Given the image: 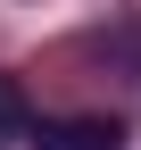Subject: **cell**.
<instances>
[{
  "label": "cell",
  "mask_w": 141,
  "mask_h": 150,
  "mask_svg": "<svg viewBox=\"0 0 141 150\" xmlns=\"http://www.w3.org/2000/svg\"><path fill=\"white\" fill-rule=\"evenodd\" d=\"M33 150H125L116 117H50V125H25Z\"/></svg>",
  "instance_id": "6da1fadb"
},
{
  "label": "cell",
  "mask_w": 141,
  "mask_h": 150,
  "mask_svg": "<svg viewBox=\"0 0 141 150\" xmlns=\"http://www.w3.org/2000/svg\"><path fill=\"white\" fill-rule=\"evenodd\" d=\"M17 134H25V92L0 75V142H17Z\"/></svg>",
  "instance_id": "7a4b0ae2"
}]
</instances>
